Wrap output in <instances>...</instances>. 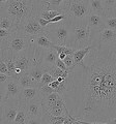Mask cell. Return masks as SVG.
I'll return each instance as SVG.
<instances>
[{
	"label": "cell",
	"instance_id": "obj_1",
	"mask_svg": "<svg viewBox=\"0 0 116 124\" xmlns=\"http://www.w3.org/2000/svg\"><path fill=\"white\" fill-rule=\"evenodd\" d=\"M68 71L62 96L69 114L88 124H107L116 117V41L92 45Z\"/></svg>",
	"mask_w": 116,
	"mask_h": 124
},
{
	"label": "cell",
	"instance_id": "obj_2",
	"mask_svg": "<svg viewBox=\"0 0 116 124\" xmlns=\"http://www.w3.org/2000/svg\"><path fill=\"white\" fill-rule=\"evenodd\" d=\"M46 3L38 0H8L4 4H0V16L11 18L18 28L28 18L38 17Z\"/></svg>",
	"mask_w": 116,
	"mask_h": 124
},
{
	"label": "cell",
	"instance_id": "obj_3",
	"mask_svg": "<svg viewBox=\"0 0 116 124\" xmlns=\"http://www.w3.org/2000/svg\"><path fill=\"white\" fill-rule=\"evenodd\" d=\"M91 45L92 30L88 26L86 20H71V29L66 46L76 51Z\"/></svg>",
	"mask_w": 116,
	"mask_h": 124
},
{
	"label": "cell",
	"instance_id": "obj_4",
	"mask_svg": "<svg viewBox=\"0 0 116 124\" xmlns=\"http://www.w3.org/2000/svg\"><path fill=\"white\" fill-rule=\"evenodd\" d=\"M59 9L71 20H86L91 13L89 0H64Z\"/></svg>",
	"mask_w": 116,
	"mask_h": 124
},
{
	"label": "cell",
	"instance_id": "obj_5",
	"mask_svg": "<svg viewBox=\"0 0 116 124\" xmlns=\"http://www.w3.org/2000/svg\"><path fill=\"white\" fill-rule=\"evenodd\" d=\"M71 29V20L66 17L56 23H51L45 27V32L50 40L55 45L66 46Z\"/></svg>",
	"mask_w": 116,
	"mask_h": 124
},
{
	"label": "cell",
	"instance_id": "obj_6",
	"mask_svg": "<svg viewBox=\"0 0 116 124\" xmlns=\"http://www.w3.org/2000/svg\"><path fill=\"white\" fill-rule=\"evenodd\" d=\"M31 45H32L31 36H27L22 33H19L18 31H15L5 42H0V49L9 48L16 55V54L28 49Z\"/></svg>",
	"mask_w": 116,
	"mask_h": 124
},
{
	"label": "cell",
	"instance_id": "obj_7",
	"mask_svg": "<svg viewBox=\"0 0 116 124\" xmlns=\"http://www.w3.org/2000/svg\"><path fill=\"white\" fill-rule=\"evenodd\" d=\"M20 99H7L4 101H0V123H14L18 114L19 108H20Z\"/></svg>",
	"mask_w": 116,
	"mask_h": 124
},
{
	"label": "cell",
	"instance_id": "obj_8",
	"mask_svg": "<svg viewBox=\"0 0 116 124\" xmlns=\"http://www.w3.org/2000/svg\"><path fill=\"white\" fill-rule=\"evenodd\" d=\"M19 33H22L27 36H35L38 34L46 33L45 27H42L38 22L36 17H30L25 20L21 25H19L17 30Z\"/></svg>",
	"mask_w": 116,
	"mask_h": 124
},
{
	"label": "cell",
	"instance_id": "obj_9",
	"mask_svg": "<svg viewBox=\"0 0 116 124\" xmlns=\"http://www.w3.org/2000/svg\"><path fill=\"white\" fill-rule=\"evenodd\" d=\"M25 104H26L27 113H28L29 119H30L29 124L41 123V119L44 117V114L46 112L41 99H34Z\"/></svg>",
	"mask_w": 116,
	"mask_h": 124
},
{
	"label": "cell",
	"instance_id": "obj_10",
	"mask_svg": "<svg viewBox=\"0 0 116 124\" xmlns=\"http://www.w3.org/2000/svg\"><path fill=\"white\" fill-rule=\"evenodd\" d=\"M111 41H116V30L108 27L92 31V45L108 44Z\"/></svg>",
	"mask_w": 116,
	"mask_h": 124
},
{
	"label": "cell",
	"instance_id": "obj_11",
	"mask_svg": "<svg viewBox=\"0 0 116 124\" xmlns=\"http://www.w3.org/2000/svg\"><path fill=\"white\" fill-rule=\"evenodd\" d=\"M22 86L18 82V79L10 77L7 82L6 91L3 96H0V101H4L7 99H20V95L22 92Z\"/></svg>",
	"mask_w": 116,
	"mask_h": 124
},
{
	"label": "cell",
	"instance_id": "obj_12",
	"mask_svg": "<svg viewBox=\"0 0 116 124\" xmlns=\"http://www.w3.org/2000/svg\"><path fill=\"white\" fill-rule=\"evenodd\" d=\"M59 58V54L54 48L51 49H41V61L45 68L55 65L57 59Z\"/></svg>",
	"mask_w": 116,
	"mask_h": 124
},
{
	"label": "cell",
	"instance_id": "obj_13",
	"mask_svg": "<svg viewBox=\"0 0 116 124\" xmlns=\"http://www.w3.org/2000/svg\"><path fill=\"white\" fill-rule=\"evenodd\" d=\"M34 99H41V92L38 87H28L23 88L21 95H20V101L22 103H27Z\"/></svg>",
	"mask_w": 116,
	"mask_h": 124
},
{
	"label": "cell",
	"instance_id": "obj_14",
	"mask_svg": "<svg viewBox=\"0 0 116 124\" xmlns=\"http://www.w3.org/2000/svg\"><path fill=\"white\" fill-rule=\"evenodd\" d=\"M86 22L88 26L91 28L92 31H96L99 30L105 27V22H104V16L95 14V13H91L88 15V17L86 18Z\"/></svg>",
	"mask_w": 116,
	"mask_h": 124
},
{
	"label": "cell",
	"instance_id": "obj_15",
	"mask_svg": "<svg viewBox=\"0 0 116 124\" xmlns=\"http://www.w3.org/2000/svg\"><path fill=\"white\" fill-rule=\"evenodd\" d=\"M45 71H46L45 67H44V65H42V63H41V56H40V58H38V59L34 62V64L31 66V68L28 70V73L33 78L34 80L37 81V82L40 83V81H41V77H42V75H44Z\"/></svg>",
	"mask_w": 116,
	"mask_h": 124
},
{
	"label": "cell",
	"instance_id": "obj_16",
	"mask_svg": "<svg viewBox=\"0 0 116 124\" xmlns=\"http://www.w3.org/2000/svg\"><path fill=\"white\" fill-rule=\"evenodd\" d=\"M32 44H34L36 46H38L41 49H51L55 45L50 40V38L46 35V33L32 36Z\"/></svg>",
	"mask_w": 116,
	"mask_h": 124
},
{
	"label": "cell",
	"instance_id": "obj_17",
	"mask_svg": "<svg viewBox=\"0 0 116 124\" xmlns=\"http://www.w3.org/2000/svg\"><path fill=\"white\" fill-rule=\"evenodd\" d=\"M18 82L20 83L22 88L37 87V85H38L37 81L34 80L28 72H24V71H22L20 75L18 76Z\"/></svg>",
	"mask_w": 116,
	"mask_h": 124
},
{
	"label": "cell",
	"instance_id": "obj_18",
	"mask_svg": "<svg viewBox=\"0 0 116 124\" xmlns=\"http://www.w3.org/2000/svg\"><path fill=\"white\" fill-rule=\"evenodd\" d=\"M14 123L15 124H29L30 123V119H29L28 113H27L25 103L21 102L20 108H19V111H18V114L16 116V119H15Z\"/></svg>",
	"mask_w": 116,
	"mask_h": 124
},
{
	"label": "cell",
	"instance_id": "obj_19",
	"mask_svg": "<svg viewBox=\"0 0 116 124\" xmlns=\"http://www.w3.org/2000/svg\"><path fill=\"white\" fill-rule=\"evenodd\" d=\"M91 49H92V45L86 46V48H82V49L76 50V51L73 53V57H74V60H75V66L84 60V58L86 57L87 54L90 52Z\"/></svg>",
	"mask_w": 116,
	"mask_h": 124
},
{
	"label": "cell",
	"instance_id": "obj_20",
	"mask_svg": "<svg viewBox=\"0 0 116 124\" xmlns=\"http://www.w3.org/2000/svg\"><path fill=\"white\" fill-rule=\"evenodd\" d=\"M104 16H116V0H103Z\"/></svg>",
	"mask_w": 116,
	"mask_h": 124
},
{
	"label": "cell",
	"instance_id": "obj_21",
	"mask_svg": "<svg viewBox=\"0 0 116 124\" xmlns=\"http://www.w3.org/2000/svg\"><path fill=\"white\" fill-rule=\"evenodd\" d=\"M45 70L51 73V75L54 77V79H57V78H59V77L67 78L68 77V73H69L68 70H63V69L59 68L58 66H56V65H53V66H50V67L45 68Z\"/></svg>",
	"mask_w": 116,
	"mask_h": 124
},
{
	"label": "cell",
	"instance_id": "obj_22",
	"mask_svg": "<svg viewBox=\"0 0 116 124\" xmlns=\"http://www.w3.org/2000/svg\"><path fill=\"white\" fill-rule=\"evenodd\" d=\"M0 28L8 29V30H15V31L17 30L13 19L7 17V16H0Z\"/></svg>",
	"mask_w": 116,
	"mask_h": 124
},
{
	"label": "cell",
	"instance_id": "obj_23",
	"mask_svg": "<svg viewBox=\"0 0 116 124\" xmlns=\"http://www.w3.org/2000/svg\"><path fill=\"white\" fill-rule=\"evenodd\" d=\"M59 15H62V11L60 9H42L40 13V17L45 20H51Z\"/></svg>",
	"mask_w": 116,
	"mask_h": 124
},
{
	"label": "cell",
	"instance_id": "obj_24",
	"mask_svg": "<svg viewBox=\"0 0 116 124\" xmlns=\"http://www.w3.org/2000/svg\"><path fill=\"white\" fill-rule=\"evenodd\" d=\"M89 1H90V8L92 13H95V14H99L102 16L105 15L103 0H89Z\"/></svg>",
	"mask_w": 116,
	"mask_h": 124
},
{
	"label": "cell",
	"instance_id": "obj_25",
	"mask_svg": "<svg viewBox=\"0 0 116 124\" xmlns=\"http://www.w3.org/2000/svg\"><path fill=\"white\" fill-rule=\"evenodd\" d=\"M54 80H56V79H54V77L51 75V73L48 72V71H45L44 75H42V77H41V81H40V83H38V85H37V87L40 88V87L45 86V85H49Z\"/></svg>",
	"mask_w": 116,
	"mask_h": 124
},
{
	"label": "cell",
	"instance_id": "obj_26",
	"mask_svg": "<svg viewBox=\"0 0 116 124\" xmlns=\"http://www.w3.org/2000/svg\"><path fill=\"white\" fill-rule=\"evenodd\" d=\"M105 27L116 30V16H104Z\"/></svg>",
	"mask_w": 116,
	"mask_h": 124
},
{
	"label": "cell",
	"instance_id": "obj_27",
	"mask_svg": "<svg viewBox=\"0 0 116 124\" xmlns=\"http://www.w3.org/2000/svg\"><path fill=\"white\" fill-rule=\"evenodd\" d=\"M53 48L58 52V54H65V55H68V54H73V53L75 52V50H74V49L69 48V46H67L54 45Z\"/></svg>",
	"mask_w": 116,
	"mask_h": 124
},
{
	"label": "cell",
	"instance_id": "obj_28",
	"mask_svg": "<svg viewBox=\"0 0 116 124\" xmlns=\"http://www.w3.org/2000/svg\"><path fill=\"white\" fill-rule=\"evenodd\" d=\"M64 1V0H49L46 3L44 9H59L60 4Z\"/></svg>",
	"mask_w": 116,
	"mask_h": 124
},
{
	"label": "cell",
	"instance_id": "obj_29",
	"mask_svg": "<svg viewBox=\"0 0 116 124\" xmlns=\"http://www.w3.org/2000/svg\"><path fill=\"white\" fill-rule=\"evenodd\" d=\"M14 32H15V30H8V29L0 28V42H5Z\"/></svg>",
	"mask_w": 116,
	"mask_h": 124
},
{
	"label": "cell",
	"instance_id": "obj_30",
	"mask_svg": "<svg viewBox=\"0 0 116 124\" xmlns=\"http://www.w3.org/2000/svg\"><path fill=\"white\" fill-rule=\"evenodd\" d=\"M64 63L66 64L67 68H72L75 66V60H74V57H73V54H68V55L65 56V58L63 59Z\"/></svg>",
	"mask_w": 116,
	"mask_h": 124
},
{
	"label": "cell",
	"instance_id": "obj_31",
	"mask_svg": "<svg viewBox=\"0 0 116 124\" xmlns=\"http://www.w3.org/2000/svg\"><path fill=\"white\" fill-rule=\"evenodd\" d=\"M0 72L2 73H6V75H9V70L8 67H7L6 63L3 60H0Z\"/></svg>",
	"mask_w": 116,
	"mask_h": 124
},
{
	"label": "cell",
	"instance_id": "obj_32",
	"mask_svg": "<svg viewBox=\"0 0 116 124\" xmlns=\"http://www.w3.org/2000/svg\"><path fill=\"white\" fill-rule=\"evenodd\" d=\"M55 65H56V66H58L59 68L63 69V70H68V68H67V66H66V64H65V63H64V61H63L62 59H60V58H58V59H57Z\"/></svg>",
	"mask_w": 116,
	"mask_h": 124
},
{
	"label": "cell",
	"instance_id": "obj_33",
	"mask_svg": "<svg viewBox=\"0 0 116 124\" xmlns=\"http://www.w3.org/2000/svg\"><path fill=\"white\" fill-rule=\"evenodd\" d=\"M9 79H10V76L9 75H6V73L0 72V84H1V83H6Z\"/></svg>",
	"mask_w": 116,
	"mask_h": 124
},
{
	"label": "cell",
	"instance_id": "obj_34",
	"mask_svg": "<svg viewBox=\"0 0 116 124\" xmlns=\"http://www.w3.org/2000/svg\"><path fill=\"white\" fill-rule=\"evenodd\" d=\"M59 84H60V82H59V81H58L57 79L56 80H54V81H52V82L51 83H50L49 85H50V86H51L52 88H54V89H56L58 86H59Z\"/></svg>",
	"mask_w": 116,
	"mask_h": 124
},
{
	"label": "cell",
	"instance_id": "obj_35",
	"mask_svg": "<svg viewBox=\"0 0 116 124\" xmlns=\"http://www.w3.org/2000/svg\"><path fill=\"white\" fill-rule=\"evenodd\" d=\"M107 124H116V117L113 118V119H111V120H109Z\"/></svg>",
	"mask_w": 116,
	"mask_h": 124
},
{
	"label": "cell",
	"instance_id": "obj_36",
	"mask_svg": "<svg viewBox=\"0 0 116 124\" xmlns=\"http://www.w3.org/2000/svg\"><path fill=\"white\" fill-rule=\"evenodd\" d=\"M65 56H66L65 54H59V58H60V59H62V60L65 58Z\"/></svg>",
	"mask_w": 116,
	"mask_h": 124
},
{
	"label": "cell",
	"instance_id": "obj_37",
	"mask_svg": "<svg viewBox=\"0 0 116 124\" xmlns=\"http://www.w3.org/2000/svg\"><path fill=\"white\" fill-rule=\"evenodd\" d=\"M7 1H8V0H0V4H4V3Z\"/></svg>",
	"mask_w": 116,
	"mask_h": 124
},
{
	"label": "cell",
	"instance_id": "obj_38",
	"mask_svg": "<svg viewBox=\"0 0 116 124\" xmlns=\"http://www.w3.org/2000/svg\"><path fill=\"white\" fill-rule=\"evenodd\" d=\"M38 1H41V2H45L46 3V2H48L49 0H38Z\"/></svg>",
	"mask_w": 116,
	"mask_h": 124
}]
</instances>
